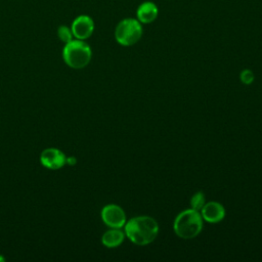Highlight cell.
<instances>
[{
  "label": "cell",
  "instance_id": "cell-4",
  "mask_svg": "<svg viewBox=\"0 0 262 262\" xmlns=\"http://www.w3.org/2000/svg\"><path fill=\"white\" fill-rule=\"evenodd\" d=\"M142 24L137 18H124L115 29V39L122 46H132L142 37Z\"/></svg>",
  "mask_w": 262,
  "mask_h": 262
},
{
  "label": "cell",
  "instance_id": "cell-11",
  "mask_svg": "<svg viewBox=\"0 0 262 262\" xmlns=\"http://www.w3.org/2000/svg\"><path fill=\"white\" fill-rule=\"evenodd\" d=\"M57 37L63 44L72 41L74 39V36H73V33H72L71 27H68V26H64V25L59 26L57 28Z\"/></svg>",
  "mask_w": 262,
  "mask_h": 262
},
{
  "label": "cell",
  "instance_id": "cell-15",
  "mask_svg": "<svg viewBox=\"0 0 262 262\" xmlns=\"http://www.w3.org/2000/svg\"><path fill=\"white\" fill-rule=\"evenodd\" d=\"M4 260H5V259H4L2 256H0V261H1V262H4Z\"/></svg>",
  "mask_w": 262,
  "mask_h": 262
},
{
  "label": "cell",
  "instance_id": "cell-2",
  "mask_svg": "<svg viewBox=\"0 0 262 262\" xmlns=\"http://www.w3.org/2000/svg\"><path fill=\"white\" fill-rule=\"evenodd\" d=\"M201 213L192 208L181 211L173 222L175 234L183 239H191L198 236L203 229Z\"/></svg>",
  "mask_w": 262,
  "mask_h": 262
},
{
  "label": "cell",
  "instance_id": "cell-7",
  "mask_svg": "<svg viewBox=\"0 0 262 262\" xmlns=\"http://www.w3.org/2000/svg\"><path fill=\"white\" fill-rule=\"evenodd\" d=\"M94 28L95 26L92 17L86 14H81L77 16L71 25V30L74 38L79 40H86L90 38L94 32Z\"/></svg>",
  "mask_w": 262,
  "mask_h": 262
},
{
  "label": "cell",
  "instance_id": "cell-1",
  "mask_svg": "<svg viewBox=\"0 0 262 262\" xmlns=\"http://www.w3.org/2000/svg\"><path fill=\"white\" fill-rule=\"evenodd\" d=\"M124 232L134 245L146 246L158 236L159 224L150 216H136L126 221Z\"/></svg>",
  "mask_w": 262,
  "mask_h": 262
},
{
  "label": "cell",
  "instance_id": "cell-3",
  "mask_svg": "<svg viewBox=\"0 0 262 262\" xmlns=\"http://www.w3.org/2000/svg\"><path fill=\"white\" fill-rule=\"evenodd\" d=\"M92 57V50L85 40L73 39L62 48V59L72 69L80 70L88 66Z\"/></svg>",
  "mask_w": 262,
  "mask_h": 262
},
{
  "label": "cell",
  "instance_id": "cell-13",
  "mask_svg": "<svg viewBox=\"0 0 262 262\" xmlns=\"http://www.w3.org/2000/svg\"><path fill=\"white\" fill-rule=\"evenodd\" d=\"M254 79H255V75L253 73L252 70H249V69H245L241 72L239 74V80L243 84L245 85H250L254 82Z\"/></svg>",
  "mask_w": 262,
  "mask_h": 262
},
{
  "label": "cell",
  "instance_id": "cell-14",
  "mask_svg": "<svg viewBox=\"0 0 262 262\" xmlns=\"http://www.w3.org/2000/svg\"><path fill=\"white\" fill-rule=\"evenodd\" d=\"M75 163H76V159L75 158H73V157H67V164H69V165H75Z\"/></svg>",
  "mask_w": 262,
  "mask_h": 262
},
{
  "label": "cell",
  "instance_id": "cell-12",
  "mask_svg": "<svg viewBox=\"0 0 262 262\" xmlns=\"http://www.w3.org/2000/svg\"><path fill=\"white\" fill-rule=\"evenodd\" d=\"M205 203H206V199H205V194L203 191L195 192L190 199V207L199 212L201 211V209L203 208Z\"/></svg>",
  "mask_w": 262,
  "mask_h": 262
},
{
  "label": "cell",
  "instance_id": "cell-8",
  "mask_svg": "<svg viewBox=\"0 0 262 262\" xmlns=\"http://www.w3.org/2000/svg\"><path fill=\"white\" fill-rule=\"evenodd\" d=\"M203 220L209 223H218L225 217V209L218 202H208L205 203L200 211Z\"/></svg>",
  "mask_w": 262,
  "mask_h": 262
},
{
  "label": "cell",
  "instance_id": "cell-9",
  "mask_svg": "<svg viewBox=\"0 0 262 262\" xmlns=\"http://www.w3.org/2000/svg\"><path fill=\"white\" fill-rule=\"evenodd\" d=\"M159 14L158 6L151 2V1H144L142 2L137 10H136V16L137 19L141 24H150L156 20Z\"/></svg>",
  "mask_w": 262,
  "mask_h": 262
},
{
  "label": "cell",
  "instance_id": "cell-10",
  "mask_svg": "<svg viewBox=\"0 0 262 262\" xmlns=\"http://www.w3.org/2000/svg\"><path fill=\"white\" fill-rule=\"evenodd\" d=\"M125 236V232L121 228H111L102 234L101 243L106 248H117L124 242Z\"/></svg>",
  "mask_w": 262,
  "mask_h": 262
},
{
  "label": "cell",
  "instance_id": "cell-5",
  "mask_svg": "<svg viewBox=\"0 0 262 262\" xmlns=\"http://www.w3.org/2000/svg\"><path fill=\"white\" fill-rule=\"evenodd\" d=\"M100 216L103 223L110 228H122L127 221L124 210L116 204L105 205L101 210Z\"/></svg>",
  "mask_w": 262,
  "mask_h": 262
},
{
  "label": "cell",
  "instance_id": "cell-6",
  "mask_svg": "<svg viewBox=\"0 0 262 262\" xmlns=\"http://www.w3.org/2000/svg\"><path fill=\"white\" fill-rule=\"evenodd\" d=\"M41 165L49 170H58L67 164L64 152L55 147L45 148L40 155Z\"/></svg>",
  "mask_w": 262,
  "mask_h": 262
}]
</instances>
